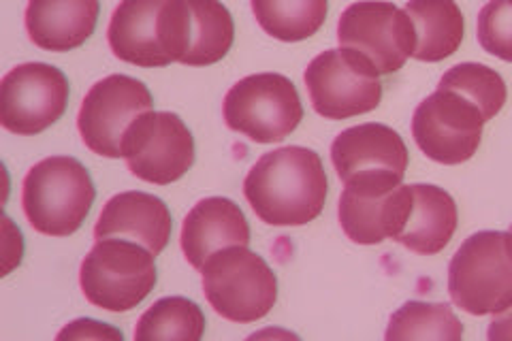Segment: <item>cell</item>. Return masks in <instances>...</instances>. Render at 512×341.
Segmentation results:
<instances>
[{
  "label": "cell",
  "instance_id": "8fae6325",
  "mask_svg": "<svg viewBox=\"0 0 512 341\" xmlns=\"http://www.w3.org/2000/svg\"><path fill=\"white\" fill-rule=\"evenodd\" d=\"M483 126V113L468 96L438 88L416 107L412 137L427 158L453 167L478 152Z\"/></svg>",
  "mask_w": 512,
  "mask_h": 341
},
{
  "label": "cell",
  "instance_id": "ba28073f",
  "mask_svg": "<svg viewBox=\"0 0 512 341\" xmlns=\"http://www.w3.org/2000/svg\"><path fill=\"white\" fill-rule=\"evenodd\" d=\"M235 24L220 0H167L160 13V43L171 62L210 67L229 54Z\"/></svg>",
  "mask_w": 512,
  "mask_h": 341
},
{
  "label": "cell",
  "instance_id": "9c48e42d",
  "mask_svg": "<svg viewBox=\"0 0 512 341\" xmlns=\"http://www.w3.org/2000/svg\"><path fill=\"white\" fill-rule=\"evenodd\" d=\"M122 158L139 180L167 186L182 180L195 165V139L175 113L148 111L128 126Z\"/></svg>",
  "mask_w": 512,
  "mask_h": 341
},
{
  "label": "cell",
  "instance_id": "7a4b0ae2",
  "mask_svg": "<svg viewBox=\"0 0 512 341\" xmlns=\"http://www.w3.org/2000/svg\"><path fill=\"white\" fill-rule=\"evenodd\" d=\"M96 190L86 167L73 156H52L28 171L22 207L32 229L47 237H69L82 229Z\"/></svg>",
  "mask_w": 512,
  "mask_h": 341
},
{
  "label": "cell",
  "instance_id": "7402d4cb",
  "mask_svg": "<svg viewBox=\"0 0 512 341\" xmlns=\"http://www.w3.org/2000/svg\"><path fill=\"white\" fill-rule=\"evenodd\" d=\"M252 11L259 26L284 43L306 41L327 20V0H252Z\"/></svg>",
  "mask_w": 512,
  "mask_h": 341
},
{
  "label": "cell",
  "instance_id": "30bf717a",
  "mask_svg": "<svg viewBox=\"0 0 512 341\" xmlns=\"http://www.w3.org/2000/svg\"><path fill=\"white\" fill-rule=\"evenodd\" d=\"M331 162L348 188L393 190L404 182L408 148L391 126L367 122L335 137Z\"/></svg>",
  "mask_w": 512,
  "mask_h": 341
},
{
  "label": "cell",
  "instance_id": "6da1fadb",
  "mask_svg": "<svg viewBox=\"0 0 512 341\" xmlns=\"http://www.w3.org/2000/svg\"><path fill=\"white\" fill-rule=\"evenodd\" d=\"M323 160L301 145L261 156L244 182V194L265 224L303 226L320 216L327 201Z\"/></svg>",
  "mask_w": 512,
  "mask_h": 341
},
{
  "label": "cell",
  "instance_id": "3957f363",
  "mask_svg": "<svg viewBox=\"0 0 512 341\" xmlns=\"http://www.w3.org/2000/svg\"><path fill=\"white\" fill-rule=\"evenodd\" d=\"M448 295L472 316L512 305V233L480 231L461 243L448 267Z\"/></svg>",
  "mask_w": 512,
  "mask_h": 341
},
{
  "label": "cell",
  "instance_id": "ac0fdd59",
  "mask_svg": "<svg viewBox=\"0 0 512 341\" xmlns=\"http://www.w3.org/2000/svg\"><path fill=\"white\" fill-rule=\"evenodd\" d=\"M167 0H122L107 28L111 52L122 62L135 67H167L163 43H160V13Z\"/></svg>",
  "mask_w": 512,
  "mask_h": 341
},
{
  "label": "cell",
  "instance_id": "52a82bcc",
  "mask_svg": "<svg viewBox=\"0 0 512 341\" xmlns=\"http://www.w3.org/2000/svg\"><path fill=\"white\" fill-rule=\"evenodd\" d=\"M303 79L314 111L325 120L363 116L382 101V84L374 64L346 47L318 54Z\"/></svg>",
  "mask_w": 512,
  "mask_h": 341
},
{
  "label": "cell",
  "instance_id": "5b68a950",
  "mask_svg": "<svg viewBox=\"0 0 512 341\" xmlns=\"http://www.w3.org/2000/svg\"><path fill=\"white\" fill-rule=\"evenodd\" d=\"M154 254L131 239H96L84 258L79 284L86 299L107 312H128L156 286Z\"/></svg>",
  "mask_w": 512,
  "mask_h": 341
},
{
  "label": "cell",
  "instance_id": "d6986e66",
  "mask_svg": "<svg viewBox=\"0 0 512 341\" xmlns=\"http://www.w3.org/2000/svg\"><path fill=\"white\" fill-rule=\"evenodd\" d=\"M99 13V0H28L24 24L41 50L71 52L90 39Z\"/></svg>",
  "mask_w": 512,
  "mask_h": 341
},
{
  "label": "cell",
  "instance_id": "f1b7e54d",
  "mask_svg": "<svg viewBox=\"0 0 512 341\" xmlns=\"http://www.w3.org/2000/svg\"><path fill=\"white\" fill-rule=\"evenodd\" d=\"M510 233H512V224H510Z\"/></svg>",
  "mask_w": 512,
  "mask_h": 341
},
{
  "label": "cell",
  "instance_id": "2e32d148",
  "mask_svg": "<svg viewBox=\"0 0 512 341\" xmlns=\"http://www.w3.org/2000/svg\"><path fill=\"white\" fill-rule=\"evenodd\" d=\"M171 229V211L165 201H160L154 194L133 190L120 192L107 201L94 226V237L131 239L158 256L167 248Z\"/></svg>",
  "mask_w": 512,
  "mask_h": 341
},
{
  "label": "cell",
  "instance_id": "ffe728a7",
  "mask_svg": "<svg viewBox=\"0 0 512 341\" xmlns=\"http://www.w3.org/2000/svg\"><path fill=\"white\" fill-rule=\"evenodd\" d=\"M457 222V203L444 188L412 184L408 216L402 233L397 235L395 241L416 254H438L453 239Z\"/></svg>",
  "mask_w": 512,
  "mask_h": 341
},
{
  "label": "cell",
  "instance_id": "8992f818",
  "mask_svg": "<svg viewBox=\"0 0 512 341\" xmlns=\"http://www.w3.org/2000/svg\"><path fill=\"white\" fill-rule=\"evenodd\" d=\"M224 122L254 143H278L303 120L295 84L280 73H256L239 79L224 96Z\"/></svg>",
  "mask_w": 512,
  "mask_h": 341
},
{
  "label": "cell",
  "instance_id": "484cf974",
  "mask_svg": "<svg viewBox=\"0 0 512 341\" xmlns=\"http://www.w3.org/2000/svg\"><path fill=\"white\" fill-rule=\"evenodd\" d=\"M478 43L504 62H512V0H489L478 13Z\"/></svg>",
  "mask_w": 512,
  "mask_h": 341
},
{
  "label": "cell",
  "instance_id": "d4e9b609",
  "mask_svg": "<svg viewBox=\"0 0 512 341\" xmlns=\"http://www.w3.org/2000/svg\"><path fill=\"white\" fill-rule=\"evenodd\" d=\"M438 88L457 90L463 96H468L480 109V113H483L485 122L498 116L508 99V90L502 75L478 62H461L451 71H446Z\"/></svg>",
  "mask_w": 512,
  "mask_h": 341
},
{
  "label": "cell",
  "instance_id": "83f0119b",
  "mask_svg": "<svg viewBox=\"0 0 512 341\" xmlns=\"http://www.w3.org/2000/svg\"><path fill=\"white\" fill-rule=\"evenodd\" d=\"M487 337L491 341H502V339H512V305L506 307L504 312L495 314V318L489 324V333Z\"/></svg>",
  "mask_w": 512,
  "mask_h": 341
},
{
  "label": "cell",
  "instance_id": "cb8c5ba5",
  "mask_svg": "<svg viewBox=\"0 0 512 341\" xmlns=\"http://www.w3.org/2000/svg\"><path fill=\"white\" fill-rule=\"evenodd\" d=\"M463 337V327L451 305L408 301L393 314L387 339H451Z\"/></svg>",
  "mask_w": 512,
  "mask_h": 341
},
{
  "label": "cell",
  "instance_id": "7c38bea8",
  "mask_svg": "<svg viewBox=\"0 0 512 341\" xmlns=\"http://www.w3.org/2000/svg\"><path fill=\"white\" fill-rule=\"evenodd\" d=\"M69 105V79L45 62H26L0 81V124L32 137L56 124Z\"/></svg>",
  "mask_w": 512,
  "mask_h": 341
},
{
  "label": "cell",
  "instance_id": "603a6c76",
  "mask_svg": "<svg viewBox=\"0 0 512 341\" xmlns=\"http://www.w3.org/2000/svg\"><path fill=\"white\" fill-rule=\"evenodd\" d=\"M205 333V316L195 301L165 297L156 301L137 322L135 339H182L199 341Z\"/></svg>",
  "mask_w": 512,
  "mask_h": 341
},
{
  "label": "cell",
  "instance_id": "4316f807",
  "mask_svg": "<svg viewBox=\"0 0 512 341\" xmlns=\"http://www.w3.org/2000/svg\"><path fill=\"white\" fill-rule=\"evenodd\" d=\"M58 339H120L122 341V333L109 324H101L90 318H82L71 322L69 327H64L58 333Z\"/></svg>",
  "mask_w": 512,
  "mask_h": 341
},
{
  "label": "cell",
  "instance_id": "4fadbf2b",
  "mask_svg": "<svg viewBox=\"0 0 512 341\" xmlns=\"http://www.w3.org/2000/svg\"><path fill=\"white\" fill-rule=\"evenodd\" d=\"M338 39L346 50L374 64L378 75H391L414 56L416 35L410 15L393 3L361 0L350 5L338 22Z\"/></svg>",
  "mask_w": 512,
  "mask_h": 341
},
{
  "label": "cell",
  "instance_id": "5bb4252c",
  "mask_svg": "<svg viewBox=\"0 0 512 341\" xmlns=\"http://www.w3.org/2000/svg\"><path fill=\"white\" fill-rule=\"evenodd\" d=\"M150 90L139 79L109 75L90 88L77 116L86 148L105 158H122L124 135L139 116L152 111Z\"/></svg>",
  "mask_w": 512,
  "mask_h": 341
},
{
  "label": "cell",
  "instance_id": "9a60e30c",
  "mask_svg": "<svg viewBox=\"0 0 512 341\" xmlns=\"http://www.w3.org/2000/svg\"><path fill=\"white\" fill-rule=\"evenodd\" d=\"M410 207V186L399 184L393 190L344 188L338 216L342 231L352 243L376 246L384 239H397L402 233Z\"/></svg>",
  "mask_w": 512,
  "mask_h": 341
},
{
  "label": "cell",
  "instance_id": "277c9868",
  "mask_svg": "<svg viewBox=\"0 0 512 341\" xmlns=\"http://www.w3.org/2000/svg\"><path fill=\"white\" fill-rule=\"evenodd\" d=\"M201 273L205 299L224 320L250 324L274 310L276 273L248 246H231L212 254Z\"/></svg>",
  "mask_w": 512,
  "mask_h": 341
},
{
  "label": "cell",
  "instance_id": "e0dca14e",
  "mask_svg": "<svg viewBox=\"0 0 512 341\" xmlns=\"http://www.w3.org/2000/svg\"><path fill=\"white\" fill-rule=\"evenodd\" d=\"M231 246H250V226L239 205L224 197H210L188 211L182 226V250L192 267L203 269L207 258Z\"/></svg>",
  "mask_w": 512,
  "mask_h": 341
},
{
  "label": "cell",
  "instance_id": "44dd1931",
  "mask_svg": "<svg viewBox=\"0 0 512 341\" xmlns=\"http://www.w3.org/2000/svg\"><path fill=\"white\" fill-rule=\"evenodd\" d=\"M414 26V56L421 62H440L453 56L463 41V13L455 0H408L404 9Z\"/></svg>",
  "mask_w": 512,
  "mask_h": 341
}]
</instances>
